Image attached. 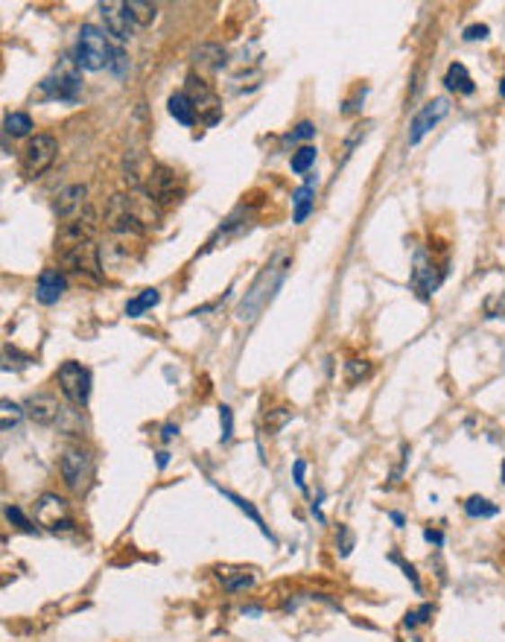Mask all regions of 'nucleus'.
I'll use <instances>...</instances> for the list:
<instances>
[{
  "mask_svg": "<svg viewBox=\"0 0 505 642\" xmlns=\"http://www.w3.org/2000/svg\"><path fill=\"white\" fill-rule=\"evenodd\" d=\"M287 266H289V254H287V251H278L275 260L266 263V268H263L261 275H257V280L252 284V289L245 292L243 303L237 307V319H240V321H254V319H257V312L266 307V301L275 295V289L280 286V280H284Z\"/></svg>",
  "mask_w": 505,
  "mask_h": 642,
  "instance_id": "f257e3e1",
  "label": "nucleus"
},
{
  "mask_svg": "<svg viewBox=\"0 0 505 642\" xmlns=\"http://www.w3.org/2000/svg\"><path fill=\"white\" fill-rule=\"evenodd\" d=\"M82 91V70L74 56H65L53 67L50 76L41 79L39 91L32 93L35 100H58V102H76Z\"/></svg>",
  "mask_w": 505,
  "mask_h": 642,
  "instance_id": "f03ea898",
  "label": "nucleus"
},
{
  "mask_svg": "<svg viewBox=\"0 0 505 642\" xmlns=\"http://www.w3.org/2000/svg\"><path fill=\"white\" fill-rule=\"evenodd\" d=\"M105 225L117 237H140L152 225V219L140 210L135 198L117 193L109 198V207H105Z\"/></svg>",
  "mask_w": 505,
  "mask_h": 642,
  "instance_id": "7ed1b4c3",
  "label": "nucleus"
},
{
  "mask_svg": "<svg viewBox=\"0 0 505 642\" xmlns=\"http://www.w3.org/2000/svg\"><path fill=\"white\" fill-rule=\"evenodd\" d=\"M140 193L161 207L179 205L184 198V179L175 170H170L167 163H155V167L149 170L144 187H140Z\"/></svg>",
  "mask_w": 505,
  "mask_h": 642,
  "instance_id": "20e7f679",
  "label": "nucleus"
},
{
  "mask_svg": "<svg viewBox=\"0 0 505 642\" xmlns=\"http://www.w3.org/2000/svg\"><path fill=\"white\" fill-rule=\"evenodd\" d=\"M111 47L105 41V32L97 30L93 23H82L79 27V39H76V50L74 58L79 70H102L111 62Z\"/></svg>",
  "mask_w": 505,
  "mask_h": 642,
  "instance_id": "39448f33",
  "label": "nucleus"
},
{
  "mask_svg": "<svg viewBox=\"0 0 505 642\" xmlns=\"http://www.w3.org/2000/svg\"><path fill=\"white\" fill-rule=\"evenodd\" d=\"M56 155H58V140L53 135H35L30 137V144L23 146L21 172L27 175V179H39V175H44L53 167Z\"/></svg>",
  "mask_w": 505,
  "mask_h": 642,
  "instance_id": "423d86ee",
  "label": "nucleus"
},
{
  "mask_svg": "<svg viewBox=\"0 0 505 642\" xmlns=\"http://www.w3.org/2000/svg\"><path fill=\"white\" fill-rule=\"evenodd\" d=\"M56 380H58V389L65 391V397L70 403L76 406H88V397H91V371L79 362H62L56 371Z\"/></svg>",
  "mask_w": 505,
  "mask_h": 642,
  "instance_id": "0eeeda50",
  "label": "nucleus"
},
{
  "mask_svg": "<svg viewBox=\"0 0 505 642\" xmlns=\"http://www.w3.org/2000/svg\"><path fill=\"white\" fill-rule=\"evenodd\" d=\"M184 93H187V97H190V102H193L196 114L202 117V120H205L208 126H217V123H219V117H222V105H219V97H217L214 88H210L202 76H196V74L187 76Z\"/></svg>",
  "mask_w": 505,
  "mask_h": 642,
  "instance_id": "6e6552de",
  "label": "nucleus"
},
{
  "mask_svg": "<svg viewBox=\"0 0 505 642\" xmlns=\"http://www.w3.org/2000/svg\"><path fill=\"white\" fill-rule=\"evenodd\" d=\"M93 231H97V216H93V210L85 207V214L74 216L70 222H65L62 228H58V233H56V251H67V249H76V245L93 242Z\"/></svg>",
  "mask_w": 505,
  "mask_h": 642,
  "instance_id": "1a4fd4ad",
  "label": "nucleus"
},
{
  "mask_svg": "<svg viewBox=\"0 0 505 642\" xmlns=\"http://www.w3.org/2000/svg\"><path fill=\"white\" fill-rule=\"evenodd\" d=\"M58 263L76 275H88L93 280L102 277V263H100V245L97 242H85L76 245V249L58 251Z\"/></svg>",
  "mask_w": 505,
  "mask_h": 642,
  "instance_id": "9d476101",
  "label": "nucleus"
},
{
  "mask_svg": "<svg viewBox=\"0 0 505 642\" xmlns=\"http://www.w3.org/2000/svg\"><path fill=\"white\" fill-rule=\"evenodd\" d=\"M35 520L50 532H70L74 529V520H70L65 499L56 497V494H44L39 502H35Z\"/></svg>",
  "mask_w": 505,
  "mask_h": 642,
  "instance_id": "9b49d317",
  "label": "nucleus"
},
{
  "mask_svg": "<svg viewBox=\"0 0 505 642\" xmlns=\"http://www.w3.org/2000/svg\"><path fill=\"white\" fill-rule=\"evenodd\" d=\"M447 114H450V102H447V100H444V97L430 100L424 109H421V111L412 117V126H409V146H418L421 140H424V135L430 132V128H436Z\"/></svg>",
  "mask_w": 505,
  "mask_h": 642,
  "instance_id": "f8f14e48",
  "label": "nucleus"
},
{
  "mask_svg": "<svg viewBox=\"0 0 505 642\" xmlns=\"http://www.w3.org/2000/svg\"><path fill=\"white\" fill-rule=\"evenodd\" d=\"M93 471V462H91V453L88 450H67L58 462V473H62V482L70 490H79L82 485L91 479Z\"/></svg>",
  "mask_w": 505,
  "mask_h": 642,
  "instance_id": "ddd939ff",
  "label": "nucleus"
},
{
  "mask_svg": "<svg viewBox=\"0 0 505 642\" xmlns=\"http://www.w3.org/2000/svg\"><path fill=\"white\" fill-rule=\"evenodd\" d=\"M100 15L105 21V30L114 35L117 41H128L135 35V18L132 12L126 9V4H100Z\"/></svg>",
  "mask_w": 505,
  "mask_h": 642,
  "instance_id": "4468645a",
  "label": "nucleus"
},
{
  "mask_svg": "<svg viewBox=\"0 0 505 642\" xmlns=\"http://www.w3.org/2000/svg\"><path fill=\"white\" fill-rule=\"evenodd\" d=\"M65 289H67V277L62 268H53V266L41 268L39 284H35V298H39V303L53 307V303H58V298L65 295Z\"/></svg>",
  "mask_w": 505,
  "mask_h": 642,
  "instance_id": "2eb2a0df",
  "label": "nucleus"
},
{
  "mask_svg": "<svg viewBox=\"0 0 505 642\" xmlns=\"http://www.w3.org/2000/svg\"><path fill=\"white\" fill-rule=\"evenodd\" d=\"M23 412H27L35 424L50 427L58 420V415H62V406H58V400L53 394H32L27 400V406H23Z\"/></svg>",
  "mask_w": 505,
  "mask_h": 642,
  "instance_id": "dca6fc26",
  "label": "nucleus"
},
{
  "mask_svg": "<svg viewBox=\"0 0 505 642\" xmlns=\"http://www.w3.org/2000/svg\"><path fill=\"white\" fill-rule=\"evenodd\" d=\"M214 572H217V578H219V584L222 587H226L228 593H240V590H249V587H254V572L252 569H245V567H228V564H219V567H214Z\"/></svg>",
  "mask_w": 505,
  "mask_h": 642,
  "instance_id": "f3484780",
  "label": "nucleus"
},
{
  "mask_svg": "<svg viewBox=\"0 0 505 642\" xmlns=\"http://www.w3.org/2000/svg\"><path fill=\"white\" fill-rule=\"evenodd\" d=\"M85 198H88V187H85V184H74V187H67V190L58 193L56 205H53L56 216H62V219L76 216L79 210L85 207Z\"/></svg>",
  "mask_w": 505,
  "mask_h": 642,
  "instance_id": "a211bd4d",
  "label": "nucleus"
},
{
  "mask_svg": "<svg viewBox=\"0 0 505 642\" xmlns=\"http://www.w3.org/2000/svg\"><path fill=\"white\" fill-rule=\"evenodd\" d=\"M193 65L199 70H222L228 65V53L222 44H199L193 50Z\"/></svg>",
  "mask_w": 505,
  "mask_h": 642,
  "instance_id": "6ab92c4d",
  "label": "nucleus"
},
{
  "mask_svg": "<svg viewBox=\"0 0 505 642\" xmlns=\"http://www.w3.org/2000/svg\"><path fill=\"white\" fill-rule=\"evenodd\" d=\"M444 85H447L450 91H456V93H465V97H471V93L476 91L474 79H471V74H467V67H465L462 62H453V65L447 67Z\"/></svg>",
  "mask_w": 505,
  "mask_h": 642,
  "instance_id": "aec40b11",
  "label": "nucleus"
},
{
  "mask_svg": "<svg viewBox=\"0 0 505 642\" xmlns=\"http://www.w3.org/2000/svg\"><path fill=\"white\" fill-rule=\"evenodd\" d=\"M167 109H170V114H173V120H175V123H182V126H196V109H193V102H190V97H187L184 91L173 93L170 102H167Z\"/></svg>",
  "mask_w": 505,
  "mask_h": 642,
  "instance_id": "412c9836",
  "label": "nucleus"
},
{
  "mask_svg": "<svg viewBox=\"0 0 505 642\" xmlns=\"http://www.w3.org/2000/svg\"><path fill=\"white\" fill-rule=\"evenodd\" d=\"M158 301H161L158 289H144L140 295H135L132 301L126 303V315H128V319H140V315H144L146 310L158 307Z\"/></svg>",
  "mask_w": 505,
  "mask_h": 642,
  "instance_id": "4be33fe9",
  "label": "nucleus"
},
{
  "mask_svg": "<svg viewBox=\"0 0 505 642\" xmlns=\"http://www.w3.org/2000/svg\"><path fill=\"white\" fill-rule=\"evenodd\" d=\"M412 284L418 286V292H421V295H424V298H430V292L439 286V280L432 277V266L424 263V254H418V260H415Z\"/></svg>",
  "mask_w": 505,
  "mask_h": 642,
  "instance_id": "5701e85b",
  "label": "nucleus"
},
{
  "mask_svg": "<svg viewBox=\"0 0 505 642\" xmlns=\"http://www.w3.org/2000/svg\"><path fill=\"white\" fill-rule=\"evenodd\" d=\"M222 497L231 499L234 506H237V508L245 514V517H252V520H254V525H257V529H261V534H263V537H269V541H275L272 532H269V525H266V523H263V517H261V511H257L249 499H243V497H237V494H231V490H222Z\"/></svg>",
  "mask_w": 505,
  "mask_h": 642,
  "instance_id": "b1692460",
  "label": "nucleus"
},
{
  "mask_svg": "<svg viewBox=\"0 0 505 642\" xmlns=\"http://www.w3.org/2000/svg\"><path fill=\"white\" fill-rule=\"evenodd\" d=\"M4 128L12 137H27L32 132V117L27 111H12V114H6Z\"/></svg>",
  "mask_w": 505,
  "mask_h": 642,
  "instance_id": "393cba45",
  "label": "nucleus"
},
{
  "mask_svg": "<svg viewBox=\"0 0 505 642\" xmlns=\"http://www.w3.org/2000/svg\"><path fill=\"white\" fill-rule=\"evenodd\" d=\"M465 511H467V517H474V520H488V517H497L500 514V508L485 497H471L465 502Z\"/></svg>",
  "mask_w": 505,
  "mask_h": 642,
  "instance_id": "a878e982",
  "label": "nucleus"
},
{
  "mask_svg": "<svg viewBox=\"0 0 505 642\" xmlns=\"http://www.w3.org/2000/svg\"><path fill=\"white\" fill-rule=\"evenodd\" d=\"M315 155H319V149L315 146H301L298 152H292V158H289V167L296 175H307L310 167L315 163Z\"/></svg>",
  "mask_w": 505,
  "mask_h": 642,
  "instance_id": "bb28decb",
  "label": "nucleus"
},
{
  "mask_svg": "<svg viewBox=\"0 0 505 642\" xmlns=\"http://www.w3.org/2000/svg\"><path fill=\"white\" fill-rule=\"evenodd\" d=\"M126 9L132 12V18H135L137 27H149V23L155 21V12H158L152 4H140V0H128Z\"/></svg>",
  "mask_w": 505,
  "mask_h": 642,
  "instance_id": "cd10ccee",
  "label": "nucleus"
},
{
  "mask_svg": "<svg viewBox=\"0 0 505 642\" xmlns=\"http://www.w3.org/2000/svg\"><path fill=\"white\" fill-rule=\"evenodd\" d=\"M310 137H315V123H310V120H301L296 128H292V132L284 137L287 144H296V140H310Z\"/></svg>",
  "mask_w": 505,
  "mask_h": 642,
  "instance_id": "c85d7f7f",
  "label": "nucleus"
},
{
  "mask_svg": "<svg viewBox=\"0 0 505 642\" xmlns=\"http://www.w3.org/2000/svg\"><path fill=\"white\" fill-rule=\"evenodd\" d=\"M0 409H4V429H12V427L18 424V418H21L23 409L18 403H12V400H4V403H0Z\"/></svg>",
  "mask_w": 505,
  "mask_h": 642,
  "instance_id": "c756f323",
  "label": "nucleus"
},
{
  "mask_svg": "<svg viewBox=\"0 0 505 642\" xmlns=\"http://www.w3.org/2000/svg\"><path fill=\"white\" fill-rule=\"evenodd\" d=\"M368 371L371 365L366 359H354V362H348V383H357L359 377H368Z\"/></svg>",
  "mask_w": 505,
  "mask_h": 642,
  "instance_id": "7c9ffc66",
  "label": "nucleus"
},
{
  "mask_svg": "<svg viewBox=\"0 0 505 642\" xmlns=\"http://www.w3.org/2000/svg\"><path fill=\"white\" fill-rule=\"evenodd\" d=\"M219 424H222V441H231V432H234L231 406H219Z\"/></svg>",
  "mask_w": 505,
  "mask_h": 642,
  "instance_id": "2f4dec72",
  "label": "nucleus"
},
{
  "mask_svg": "<svg viewBox=\"0 0 505 642\" xmlns=\"http://www.w3.org/2000/svg\"><path fill=\"white\" fill-rule=\"evenodd\" d=\"M6 520H9V523H15L21 532H32V525H30V520H27V517H23V514H21V508H18V506H6Z\"/></svg>",
  "mask_w": 505,
  "mask_h": 642,
  "instance_id": "473e14b6",
  "label": "nucleus"
},
{
  "mask_svg": "<svg viewBox=\"0 0 505 642\" xmlns=\"http://www.w3.org/2000/svg\"><path fill=\"white\" fill-rule=\"evenodd\" d=\"M389 560H392V564H401V569H403V576L409 578V581H412V587L421 593V581H418V572H415V567L412 564H406V560L401 558V555H389Z\"/></svg>",
  "mask_w": 505,
  "mask_h": 642,
  "instance_id": "72a5a7b5",
  "label": "nucleus"
},
{
  "mask_svg": "<svg viewBox=\"0 0 505 642\" xmlns=\"http://www.w3.org/2000/svg\"><path fill=\"white\" fill-rule=\"evenodd\" d=\"M109 70H111V74H117V76H123L126 70H128V58H126V53H123V50H114V53H111Z\"/></svg>",
  "mask_w": 505,
  "mask_h": 642,
  "instance_id": "f704fd0d",
  "label": "nucleus"
},
{
  "mask_svg": "<svg viewBox=\"0 0 505 642\" xmlns=\"http://www.w3.org/2000/svg\"><path fill=\"white\" fill-rule=\"evenodd\" d=\"M488 23H471V27L465 30V41H483L488 39Z\"/></svg>",
  "mask_w": 505,
  "mask_h": 642,
  "instance_id": "c9c22d12",
  "label": "nucleus"
},
{
  "mask_svg": "<svg viewBox=\"0 0 505 642\" xmlns=\"http://www.w3.org/2000/svg\"><path fill=\"white\" fill-rule=\"evenodd\" d=\"M292 418V412L289 409H278V412L272 415V418H266V427H269V432H278L280 427L287 424V420Z\"/></svg>",
  "mask_w": 505,
  "mask_h": 642,
  "instance_id": "e433bc0d",
  "label": "nucleus"
},
{
  "mask_svg": "<svg viewBox=\"0 0 505 642\" xmlns=\"http://www.w3.org/2000/svg\"><path fill=\"white\" fill-rule=\"evenodd\" d=\"M366 93H368V88H362V91L357 93V97H354V100H348V102L342 105V114H354V111H359V109H362V105H359V102H362V100H366Z\"/></svg>",
  "mask_w": 505,
  "mask_h": 642,
  "instance_id": "4c0bfd02",
  "label": "nucleus"
},
{
  "mask_svg": "<svg viewBox=\"0 0 505 642\" xmlns=\"http://www.w3.org/2000/svg\"><path fill=\"white\" fill-rule=\"evenodd\" d=\"M313 205H315V202H304V205H298V207H296V214H292V222H296V225H301V222H307V216L313 214Z\"/></svg>",
  "mask_w": 505,
  "mask_h": 642,
  "instance_id": "58836bf2",
  "label": "nucleus"
},
{
  "mask_svg": "<svg viewBox=\"0 0 505 642\" xmlns=\"http://www.w3.org/2000/svg\"><path fill=\"white\" fill-rule=\"evenodd\" d=\"M339 534H342V549H339V552H342V558H348V555H350V546H354V541H350V532L345 529V525H342V529H339Z\"/></svg>",
  "mask_w": 505,
  "mask_h": 642,
  "instance_id": "ea45409f",
  "label": "nucleus"
},
{
  "mask_svg": "<svg viewBox=\"0 0 505 642\" xmlns=\"http://www.w3.org/2000/svg\"><path fill=\"white\" fill-rule=\"evenodd\" d=\"M175 435H179V424H164L161 427V441H173Z\"/></svg>",
  "mask_w": 505,
  "mask_h": 642,
  "instance_id": "a19ab883",
  "label": "nucleus"
},
{
  "mask_svg": "<svg viewBox=\"0 0 505 642\" xmlns=\"http://www.w3.org/2000/svg\"><path fill=\"white\" fill-rule=\"evenodd\" d=\"M304 471H307V462L298 459V462H296V485H298L301 490L307 488V485H304Z\"/></svg>",
  "mask_w": 505,
  "mask_h": 642,
  "instance_id": "79ce46f5",
  "label": "nucleus"
},
{
  "mask_svg": "<svg viewBox=\"0 0 505 642\" xmlns=\"http://www.w3.org/2000/svg\"><path fill=\"white\" fill-rule=\"evenodd\" d=\"M432 613H436V607H432V604H421V607H418V622H430Z\"/></svg>",
  "mask_w": 505,
  "mask_h": 642,
  "instance_id": "37998d69",
  "label": "nucleus"
},
{
  "mask_svg": "<svg viewBox=\"0 0 505 642\" xmlns=\"http://www.w3.org/2000/svg\"><path fill=\"white\" fill-rule=\"evenodd\" d=\"M424 541H427V543H436V546H441V543H444V534H441V532H432V529H427V532H424Z\"/></svg>",
  "mask_w": 505,
  "mask_h": 642,
  "instance_id": "c03bdc74",
  "label": "nucleus"
},
{
  "mask_svg": "<svg viewBox=\"0 0 505 642\" xmlns=\"http://www.w3.org/2000/svg\"><path fill=\"white\" fill-rule=\"evenodd\" d=\"M415 625H421V622H418V611H409V613L403 616V628H415Z\"/></svg>",
  "mask_w": 505,
  "mask_h": 642,
  "instance_id": "a18cd8bd",
  "label": "nucleus"
},
{
  "mask_svg": "<svg viewBox=\"0 0 505 642\" xmlns=\"http://www.w3.org/2000/svg\"><path fill=\"white\" fill-rule=\"evenodd\" d=\"M389 517H392V523L397 525V529H403V525H406V520H403V514H401V511H392Z\"/></svg>",
  "mask_w": 505,
  "mask_h": 642,
  "instance_id": "49530a36",
  "label": "nucleus"
},
{
  "mask_svg": "<svg viewBox=\"0 0 505 642\" xmlns=\"http://www.w3.org/2000/svg\"><path fill=\"white\" fill-rule=\"evenodd\" d=\"M167 464H170V453H167V450H161V453H158V467L164 471V467H167Z\"/></svg>",
  "mask_w": 505,
  "mask_h": 642,
  "instance_id": "de8ad7c7",
  "label": "nucleus"
},
{
  "mask_svg": "<svg viewBox=\"0 0 505 642\" xmlns=\"http://www.w3.org/2000/svg\"><path fill=\"white\" fill-rule=\"evenodd\" d=\"M500 93H502V100H505V79H500Z\"/></svg>",
  "mask_w": 505,
  "mask_h": 642,
  "instance_id": "09e8293b",
  "label": "nucleus"
},
{
  "mask_svg": "<svg viewBox=\"0 0 505 642\" xmlns=\"http://www.w3.org/2000/svg\"><path fill=\"white\" fill-rule=\"evenodd\" d=\"M502 482H505V462H502Z\"/></svg>",
  "mask_w": 505,
  "mask_h": 642,
  "instance_id": "8fccbe9b",
  "label": "nucleus"
}]
</instances>
